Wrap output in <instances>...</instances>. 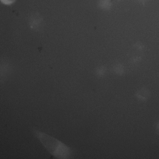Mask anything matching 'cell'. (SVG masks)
Listing matches in <instances>:
<instances>
[{
	"label": "cell",
	"instance_id": "6da1fadb",
	"mask_svg": "<svg viewBox=\"0 0 159 159\" xmlns=\"http://www.w3.org/2000/svg\"><path fill=\"white\" fill-rule=\"evenodd\" d=\"M31 132L47 151L55 158L66 159L71 157V148L60 140L35 127L32 128Z\"/></svg>",
	"mask_w": 159,
	"mask_h": 159
},
{
	"label": "cell",
	"instance_id": "7a4b0ae2",
	"mask_svg": "<svg viewBox=\"0 0 159 159\" xmlns=\"http://www.w3.org/2000/svg\"><path fill=\"white\" fill-rule=\"evenodd\" d=\"M149 91L145 88L141 89L137 93L136 95L138 99L142 101L147 100L149 96Z\"/></svg>",
	"mask_w": 159,
	"mask_h": 159
},
{
	"label": "cell",
	"instance_id": "3957f363",
	"mask_svg": "<svg viewBox=\"0 0 159 159\" xmlns=\"http://www.w3.org/2000/svg\"><path fill=\"white\" fill-rule=\"evenodd\" d=\"M1 2L5 5H10L14 3L16 0H0Z\"/></svg>",
	"mask_w": 159,
	"mask_h": 159
},
{
	"label": "cell",
	"instance_id": "277c9868",
	"mask_svg": "<svg viewBox=\"0 0 159 159\" xmlns=\"http://www.w3.org/2000/svg\"><path fill=\"white\" fill-rule=\"evenodd\" d=\"M157 127L158 129H159V123L158 124Z\"/></svg>",
	"mask_w": 159,
	"mask_h": 159
}]
</instances>
